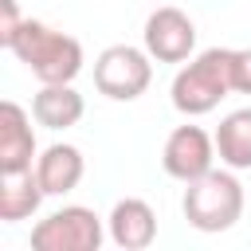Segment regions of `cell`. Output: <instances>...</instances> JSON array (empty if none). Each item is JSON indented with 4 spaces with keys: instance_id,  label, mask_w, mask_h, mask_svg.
<instances>
[{
    "instance_id": "obj_11",
    "label": "cell",
    "mask_w": 251,
    "mask_h": 251,
    "mask_svg": "<svg viewBox=\"0 0 251 251\" xmlns=\"http://www.w3.org/2000/svg\"><path fill=\"white\" fill-rule=\"evenodd\" d=\"M82 173H86V161H82V153H78L75 145H67V141L47 145V149L35 157V176H39V184H43L47 196H67V192H75L78 180H82Z\"/></svg>"
},
{
    "instance_id": "obj_5",
    "label": "cell",
    "mask_w": 251,
    "mask_h": 251,
    "mask_svg": "<svg viewBox=\"0 0 251 251\" xmlns=\"http://www.w3.org/2000/svg\"><path fill=\"white\" fill-rule=\"evenodd\" d=\"M153 82V55L129 43H114L94 59V86L114 102H133Z\"/></svg>"
},
{
    "instance_id": "obj_4",
    "label": "cell",
    "mask_w": 251,
    "mask_h": 251,
    "mask_svg": "<svg viewBox=\"0 0 251 251\" xmlns=\"http://www.w3.org/2000/svg\"><path fill=\"white\" fill-rule=\"evenodd\" d=\"M110 231L102 227V216L82 204H67L51 216H43L31 227L35 251H98Z\"/></svg>"
},
{
    "instance_id": "obj_2",
    "label": "cell",
    "mask_w": 251,
    "mask_h": 251,
    "mask_svg": "<svg viewBox=\"0 0 251 251\" xmlns=\"http://www.w3.org/2000/svg\"><path fill=\"white\" fill-rule=\"evenodd\" d=\"M169 94H173V106L188 118L212 114L231 94V47H208L196 59H188L176 71Z\"/></svg>"
},
{
    "instance_id": "obj_8",
    "label": "cell",
    "mask_w": 251,
    "mask_h": 251,
    "mask_svg": "<svg viewBox=\"0 0 251 251\" xmlns=\"http://www.w3.org/2000/svg\"><path fill=\"white\" fill-rule=\"evenodd\" d=\"M20 102H0V173H24L35 169V129Z\"/></svg>"
},
{
    "instance_id": "obj_12",
    "label": "cell",
    "mask_w": 251,
    "mask_h": 251,
    "mask_svg": "<svg viewBox=\"0 0 251 251\" xmlns=\"http://www.w3.org/2000/svg\"><path fill=\"white\" fill-rule=\"evenodd\" d=\"M43 184L35 176V169H24V173H0V220L4 224H20V220H31L43 204Z\"/></svg>"
},
{
    "instance_id": "obj_6",
    "label": "cell",
    "mask_w": 251,
    "mask_h": 251,
    "mask_svg": "<svg viewBox=\"0 0 251 251\" xmlns=\"http://www.w3.org/2000/svg\"><path fill=\"white\" fill-rule=\"evenodd\" d=\"M141 39H145V51L157 63H188L192 51H196V24L180 8L165 4V8L149 12Z\"/></svg>"
},
{
    "instance_id": "obj_10",
    "label": "cell",
    "mask_w": 251,
    "mask_h": 251,
    "mask_svg": "<svg viewBox=\"0 0 251 251\" xmlns=\"http://www.w3.org/2000/svg\"><path fill=\"white\" fill-rule=\"evenodd\" d=\"M31 114H35V126L43 129H71L82 122L86 102L71 82H43L39 94L31 98Z\"/></svg>"
},
{
    "instance_id": "obj_13",
    "label": "cell",
    "mask_w": 251,
    "mask_h": 251,
    "mask_svg": "<svg viewBox=\"0 0 251 251\" xmlns=\"http://www.w3.org/2000/svg\"><path fill=\"white\" fill-rule=\"evenodd\" d=\"M216 153L227 169H251V106L231 110L216 126Z\"/></svg>"
},
{
    "instance_id": "obj_3",
    "label": "cell",
    "mask_w": 251,
    "mask_h": 251,
    "mask_svg": "<svg viewBox=\"0 0 251 251\" xmlns=\"http://www.w3.org/2000/svg\"><path fill=\"white\" fill-rule=\"evenodd\" d=\"M243 200L247 196H243V184H239L235 169H208L204 176L188 180L180 208H184V220L196 231L216 235V231H227V227L239 224Z\"/></svg>"
},
{
    "instance_id": "obj_15",
    "label": "cell",
    "mask_w": 251,
    "mask_h": 251,
    "mask_svg": "<svg viewBox=\"0 0 251 251\" xmlns=\"http://www.w3.org/2000/svg\"><path fill=\"white\" fill-rule=\"evenodd\" d=\"M27 16H20V8H16V0H0V43L8 47L12 43V35L20 31V24H24Z\"/></svg>"
},
{
    "instance_id": "obj_1",
    "label": "cell",
    "mask_w": 251,
    "mask_h": 251,
    "mask_svg": "<svg viewBox=\"0 0 251 251\" xmlns=\"http://www.w3.org/2000/svg\"><path fill=\"white\" fill-rule=\"evenodd\" d=\"M8 51L39 78V82H75L82 71V43L43 20H24L12 35Z\"/></svg>"
},
{
    "instance_id": "obj_7",
    "label": "cell",
    "mask_w": 251,
    "mask_h": 251,
    "mask_svg": "<svg viewBox=\"0 0 251 251\" xmlns=\"http://www.w3.org/2000/svg\"><path fill=\"white\" fill-rule=\"evenodd\" d=\"M216 137H208L200 126H176L169 137H165V149H161V165L173 180L188 184L196 176H204L208 169H216Z\"/></svg>"
},
{
    "instance_id": "obj_9",
    "label": "cell",
    "mask_w": 251,
    "mask_h": 251,
    "mask_svg": "<svg viewBox=\"0 0 251 251\" xmlns=\"http://www.w3.org/2000/svg\"><path fill=\"white\" fill-rule=\"evenodd\" d=\"M106 231L122 251H145L157 239V212L141 200V196H126L110 208L106 216Z\"/></svg>"
},
{
    "instance_id": "obj_14",
    "label": "cell",
    "mask_w": 251,
    "mask_h": 251,
    "mask_svg": "<svg viewBox=\"0 0 251 251\" xmlns=\"http://www.w3.org/2000/svg\"><path fill=\"white\" fill-rule=\"evenodd\" d=\"M231 90L251 94V47H231Z\"/></svg>"
}]
</instances>
